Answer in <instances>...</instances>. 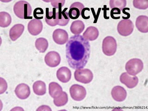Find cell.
I'll return each mask as SVG.
<instances>
[{
  "mask_svg": "<svg viewBox=\"0 0 148 111\" xmlns=\"http://www.w3.org/2000/svg\"><path fill=\"white\" fill-rule=\"evenodd\" d=\"M89 41L81 35L70 38L66 45V57L71 68L82 69L88 63L91 52Z\"/></svg>",
  "mask_w": 148,
  "mask_h": 111,
  "instance_id": "obj_1",
  "label": "cell"
},
{
  "mask_svg": "<svg viewBox=\"0 0 148 111\" xmlns=\"http://www.w3.org/2000/svg\"><path fill=\"white\" fill-rule=\"evenodd\" d=\"M14 13L21 19H29L31 15L32 9L30 4L25 1L16 2L14 6Z\"/></svg>",
  "mask_w": 148,
  "mask_h": 111,
  "instance_id": "obj_2",
  "label": "cell"
},
{
  "mask_svg": "<svg viewBox=\"0 0 148 111\" xmlns=\"http://www.w3.org/2000/svg\"><path fill=\"white\" fill-rule=\"evenodd\" d=\"M102 51L104 54L108 56H112L116 52L117 44L113 37L108 36L103 39L102 42Z\"/></svg>",
  "mask_w": 148,
  "mask_h": 111,
  "instance_id": "obj_3",
  "label": "cell"
},
{
  "mask_svg": "<svg viewBox=\"0 0 148 111\" xmlns=\"http://www.w3.org/2000/svg\"><path fill=\"white\" fill-rule=\"evenodd\" d=\"M143 68L142 61L138 58H133L127 62L125 69L130 75L134 76L142 71Z\"/></svg>",
  "mask_w": 148,
  "mask_h": 111,
  "instance_id": "obj_4",
  "label": "cell"
},
{
  "mask_svg": "<svg viewBox=\"0 0 148 111\" xmlns=\"http://www.w3.org/2000/svg\"><path fill=\"white\" fill-rule=\"evenodd\" d=\"M74 77L76 81L84 84L90 83L93 79V74L90 69H78L74 73Z\"/></svg>",
  "mask_w": 148,
  "mask_h": 111,
  "instance_id": "obj_5",
  "label": "cell"
},
{
  "mask_svg": "<svg viewBox=\"0 0 148 111\" xmlns=\"http://www.w3.org/2000/svg\"><path fill=\"white\" fill-rule=\"evenodd\" d=\"M134 25L130 20H123L119 23L117 31L119 34L123 36H128L133 32Z\"/></svg>",
  "mask_w": 148,
  "mask_h": 111,
  "instance_id": "obj_6",
  "label": "cell"
},
{
  "mask_svg": "<svg viewBox=\"0 0 148 111\" xmlns=\"http://www.w3.org/2000/svg\"><path fill=\"white\" fill-rule=\"evenodd\" d=\"M69 93L72 98L77 101H82L87 95L85 88L78 84L72 85L69 88Z\"/></svg>",
  "mask_w": 148,
  "mask_h": 111,
  "instance_id": "obj_7",
  "label": "cell"
},
{
  "mask_svg": "<svg viewBox=\"0 0 148 111\" xmlns=\"http://www.w3.org/2000/svg\"><path fill=\"white\" fill-rule=\"evenodd\" d=\"M45 61L49 67L54 68L60 64L61 57L58 52L55 51H50L45 55Z\"/></svg>",
  "mask_w": 148,
  "mask_h": 111,
  "instance_id": "obj_8",
  "label": "cell"
},
{
  "mask_svg": "<svg viewBox=\"0 0 148 111\" xmlns=\"http://www.w3.org/2000/svg\"><path fill=\"white\" fill-rule=\"evenodd\" d=\"M120 81L129 88H133L138 85V79L136 75L132 76L124 72L120 75Z\"/></svg>",
  "mask_w": 148,
  "mask_h": 111,
  "instance_id": "obj_9",
  "label": "cell"
},
{
  "mask_svg": "<svg viewBox=\"0 0 148 111\" xmlns=\"http://www.w3.org/2000/svg\"><path fill=\"white\" fill-rule=\"evenodd\" d=\"M52 38L56 44L62 45L68 41L69 35L65 30L57 29L53 32Z\"/></svg>",
  "mask_w": 148,
  "mask_h": 111,
  "instance_id": "obj_10",
  "label": "cell"
},
{
  "mask_svg": "<svg viewBox=\"0 0 148 111\" xmlns=\"http://www.w3.org/2000/svg\"><path fill=\"white\" fill-rule=\"evenodd\" d=\"M84 6L82 3L80 2H75L72 4L69 8V15L70 18L72 20H75L78 18L79 16L82 14Z\"/></svg>",
  "mask_w": 148,
  "mask_h": 111,
  "instance_id": "obj_11",
  "label": "cell"
},
{
  "mask_svg": "<svg viewBox=\"0 0 148 111\" xmlns=\"http://www.w3.org/2000/svg\"><path fill=\"white\" fill-rule=\"evenodd\" d=\"M27 28L31 34L36 36L40 34L43 30V23L39 20L33 19L28 24Z\"/></svg>",
  "mask_w": 148,
  "mask_h": 111,
  "instance_id": "obj_12",
  "label": "cell"
},
{
  "mask_svg": "<svg viewBox=\"0 0 148 111\" xmlns=\"http://www.w3.org/2000/svg\"><path fill=\"white\" fill-rule=\"evenodd\" d=\"M14 92L17 97L21 99L28 98L31 94L30 88L25 83H21L17 85Z\"/></svg>",
  "mask_w": 148,
  "mask_h": 111,
  "instance_id": "obj_13",
  "label": "cell"
},
{
  "mask_svg": "<svg viewBox=\"0 0 148 111\" xmlns=\"http://www.w3.org/2000/svg\"><path fill=\"white\" fill-rule=\"evenodd\" d=\"M112 98L115 101L122 102L125 101L127 96V92L123 87L120 86H117L114 87L111 92Z\"/></svg>",
  "mask_w": 148,
  "mask_h": 111,
  "instance_id": "obj_14",
  "label": "cell"
},
{
  "mask_svg": "<svg viewBox=\"0 0 148 111\" xmlns=\"http://www.w3.org/2000/svg\"><path fill=\"white\" fill-rule=\"evenodd\" d=\"M57 77L61 82L67 83L71 80V72L68 68L62 67L57 71Z\"/></svg>",
  "mask_w": 148,
  "mask_h": 111,
  "instance_id": "obj_15",
  "label": "cell"
},
{
  "mask_svg": "<svg viewBox=\"0 0 148 111\" xmlns=\"http://www.w3.org/2000/svg\"><path fill=\"white\" fill-rule=\"evenodd\" d=\"M136 26L140 32H148V17L145 15H140L136 18Z\"/></svg>",
  "mask_w": 148,
  "mask_h": 111,
  "instance_id": "obj_16",
  "label": "cell"
},
{
  "mask_svg": "<svg viewBox=\"0 0 148 111\" xmlns=\"http://www.w3.org/2000/svg\"><path fill=\"white\" fill-rule=\"evenodd\" d=\"M24 29V25L21 24L14 25L9 31V37L12 40L15 41L20 38L23 34Z\"/></svg>",
  "mask_w": 148,
  "mask_h": 111,
  "instance_id": "obj_17",
  "label": "cell"
},
{
  "mask_svg": "<svg viewBox=\"0 0 148 111\" xmlns=\"http://www.w3.org/2000/svg\"><path fill=\"white\" fill-rule=\"evenodd\" d=\"M66 10H67V8H65L63 10H62L61 8H60L59 11L56 13L58 25L64 27L68 24L70 18L69 13L66 11Z\"/></svg>",
  "mask_w": 148,
  "mask_h": 111,
  "instance_id": "obj_18",
  "label": "cell"
},
{
  "mask_svg": "<svg viewBox=\"0 0 148 111\" xmlns=\"http://www.w3.org/2000/svg\"><path fill=\"white\" fill-rule=\"evenodd\" d=\"M99 35V32L97 28L91 26L87 28L82 36L87 40L92 41L96 40Z\"/></svg>",
  "mask_w": 148,
  "mask_h": 111,
  "instance_id": "obj_19",
  "label": "cell"
},
{
  "mask_svg": "<svg viewBox=\"0 0 148 111\" xmlns=\"http://www.w3.org/2000/svg\"><path fill=\"white\" fill-rule=\"evenodd\" d=\"M62 92V89L61 86L57 82H52L49 85V92L50 96L55 98L60 95Z\"/></svg>",
  "mask_w": 148,
  "mask_h": 111,
  "instance_id": "obj_20",
  "label": "cell"
},
{
  "mask_svg": "<svg viewBox=\"0 0 148 111\" xmlns=\"http://www.w3.org/2000/svg\"><path fill=\"white\" fill-rule=\"evenodd\" d=\"M32 88L35 94L39 96L43 95L46 93V84L43 81H36L34 83Z\"/></svg>",
  "mask_w": 148,
  "mask_h": 111,
  "instance_id": "obj_21",
  "label": "cell"
},
{
  "mask_svg": "<svg viewBox=\"0 0 148 111\" xmlns=\"http://www.w3.org/2000/svg\"><path fill=\"white\" fill-rule=\"evenodd\" d=\"M85 25L82 21H75L72 23L70 29L71 32L75 35H80L84 30Z\"/></svg>",
  "mask_w": 148,
  "mask_h": 111,
  "instance_id": "obj_22",
  "label": "cell"
},
{
  "mask_svg": "<svg viewBox=\"0 0 148 111\" xmlns=\"http://www.w3.org/2000/svg\"><path fill=\"white\" fill-rule=\"evenodd\" d=\"M48 9L46 8V15H45V22L48 25L51 27H55L58 25L57 21L56 13L55 11L48 12Z\"/></svg>",
  "mask_w": 148,
  "mask_h": 111,
  "instance_id": "obj_23",
  "label": "cell"
},
{
  "mask_svg": "<svg viewBox=\"0 0 148 111\" xmlns=\"http://www.w3.org/2000/svg\"><path fill=\"white\" fill-rule=\"evenodd\" d=\"M68 101V96L65 92L62 91L61 94L54 99L53 102L56 106L58 107L64 106L67 104Z\"/></svg>",
  "mask_w": 148,
  "mask_h": 111,
  "instance_id": "obj_24",
  "label": "cell"
},
{
  "mask_svg": "<svg viewBox=\"0 0 148 111\" xmlns=\"http://www.w3.org/2000/svg\"><path fill=\"white\" fill-rule=\"evenodd\" d=\"M48 42L47 39L43 38H38L35 41V47L41 53L45 52L48 47Z\"/></svg>",
  "mask_w": 148,
  "mask_h": 111,
  "instance_id": "obj_25",
  "label": "cell"
},
{
  "mask_svg": "<svg viewBox=\"0 0 148 111\" xmlns=\"http://www.w3.org/2000/svg\"><path fill=\"white\" fill-rule=\"evenodd\" d=\"M12 22L10 15L6 12H1L0 13V26L1 27H8Z\"/></svg>",
  "mask_w": 148,
  "mask_h": 111,
  "instance_id": "obj_26",
  "label": "cell"
},
{
  "mask_svg": "<svg viewBox=\"0 0 148 111\" xmlns=\"http://www.w3.org/2000/svg\"><path fill=\"white\" fill-rule=\"evenodd\" d=\"M126 3L125 0H111L109 2L111 8H117L120 11L126 7Z\"/></svg>",
  "mask_w": 148,
  "mask_h": 111,
  "instance_id": "obj_27",
  "label": "cell"
},
{
  "mask_svg": "<svg viewBox=\"0 0 148 111\" xmlns=\"http://www.w3.org/2000/svg\"><path fill=\"white\" fill-rule=\"evenodd\" d=\"M133 5L135 8L139 9H146L148 8V1L147 0H134Z\"/></svg>",
  "mask_w": 148,
  "mask_h": 111,
  "instance_id": "obj_28",
  "label": "cell"
},
{
  "mask_svg": "<svg viewBox=\"0 0 148 111\" xmlns=\"http://www.w3.org/2000/svg\"><path fill=\"white\" fill-rule=\"evenodd\" d=\"M1 92L0 94H2L6 91L7 88V84L5 80H4L2 78H1Z\"/></svg>",
  "mask_w": 148,
  "mask_h": 111,
  "instance_id": "obj_29",
  "label": "cell"
},
{
  "mask_svg": "<svg viewBox=\"0 0 148 111\" xmlns=\"http://www.w3.org/2000/svg\"><path fill=\"white\" fill-rule=\"evenodd\" d=\"M51 3V5L52 6L55 8H61V7H62V5H59L60 4L64 3V1H50Z\"/></svg>",
  "mask_w": 148,
  "mask_h": 111,
  "instance_id": "obj_30",
  "label": "cell"
}]
</instances>
